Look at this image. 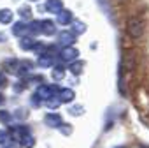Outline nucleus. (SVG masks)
Here are the masks:
<instances>
[{
    "instance_id": "nucleus-15",
    "label": "nucleus",
    "mask_w": 149,
    "mask_h": 148,
    "mask_svg": "<svg viewBox=\"0 0 149 148\" xmlns=\"http://www.w3.org/2000/svg\"><path fill=\"white\" fill-rule=\"evenodd\" d=\"M72 32L76 34V35H77V34H84V32H86V25H84L83 21L74 20V21H72Z\"/></svg>"
},
{
    "instance_id": "nucleus-10",
    "label": "nucleus",
    "mask_w": 149,
    "mask_h": 148,
    "mask_svg": "<svg viewBox=\"0 0 149 148\" xmlns=\"http://www.w3.org/2000/svg\"><path fill=\"white\" fill-rule=\"evenodd\" d=\"M123 65L126 67V70H133V67H135V53H133V51L125 53V56H123Z\"/></svg>"
},
{
    "instance_id": "nucleus-22",
    "label": "nucleus",
    "mask_w": 149,
    "mask_h": 148,
    "mask_svg": "<svg viewBox=\"0 0 149 148\" xmlns=\"http://www.w3.org/2000/svg\"><path fill=\"white\" fill-rule=\"evenodd\" d=\"M11 118H13V116H11L7 111H0V120H2V122H6V123H7Z\"/></svg>"
},
{
    "instance_id": "nucleus-4",
    "label": "nucleus",
    "mask_w": 149,
    "mask_h": 148,
    "mask_svg": "<svg viewBox=\"0 0 149 148\" xmlns=\"http://www.w3.org/2000/svg\"><path fill=\"white\" fill-rule=\"evenodd\" d=\"M40 101H49L51 97H54V88L49 87V85H40L37 88V94H35Z\"/></svg>"
},
{
    "instance_id": "nucleus-1",
    "label": "nucleus",
    "mask_w": 149,
    "mask_h": 148,
    "mask_svg": "<svg viewBox=\"0 0 149 148\" xmlns=\"http://www.w3.org/2000/svg\"><path fill=\"white\" fill-rule=\"evenodd\" d=\"M126 30H128V35L132 39H140L144 35V23L139 18H130L128 25H126Z\"/></svg>"
},
{
    "instance_id": "nucleus-21",
    "label": "nucleus",
    "mask_w": 149,
    "mask_h": 148,
    "mask_svg": "<svg viewBox=\"0 0 149 148\" xmlns=\"http://www.w3.org/2000/svg\"><path fill=\"white\" fill-rule=\"evenodd\" d=\"M83 111H84L83 106H74V108H70V113H72V115H76V116L83 115Z\"/></svg>"
},
{
    "instance_id": "nucleus-9",
    "label": "nucleus",
    "mask_w": 149,
    "mask_h": 148,
    "mask_svg": "<svg viewBox=\"0 0 149 148\" xmlns=\"http://www.w3.org/2000/svg\"><path fill=\"white\" fill-rule=\"evenodd\" d=\"M58 99H60V102H72L76 99V94H74L72 88H61L58 92Z\"/></svg>"
},
{
    "instance_id": "nucleus-3",
    "label": "nucleus",
    "mask_w": 149,
    "mask_h": 148,
    "mask_svg": "<svg viewBox=\"0 0 149 148\" xmlns=\"http://www.w3.org/2000/svg\"><path fill=\"white\" fill-rule=\"evenodd\" d=\"M79 56V51L74 48V46H67V48H63L61 51H60V58L63 60V62H74Z\"/></svg>"
},
{
    "instance_id": "nucleus-11",
    "label": "nucleus",
    "mask_w": 149,
    "mask_h": 148,
    "mask_svg": "<svg viewBox=\"0 0 149 148\" xmlns=\"http://www.w3.org/2000/svg\"><path fill=\"white\" fill-rule=\"evenodd\" d=\"M54 23L53 21H49V20H44V21H40V34H44V35H51V34H54Z\"/></svg>"
},
{
    "instance_id": "nucleus-7",
    "label": "nucleus",
    "mask_w": 149,
    "mask_h": 148,
    "mask_svg": "<svg viewBox=\"0 0 149 148\" xmlns=\"http://www.w3.org/2000/svg\"><path fill=\"white\" fill-rule=\"evenodd\" d=\"M44 122H46V125H49V127H61V125H63L61 116H60L58 113H47V115L44 116Z\"/></svg>"
},
{
    "instance_id": "nucleus-25",
    "label": "nucleus",
    "mask_w": 149,
    "mask_h": 148,
    "mask_svg": "<svg viewBox=\"0 0 149 148\" xmlns=\"http://www.w3.org/2000/svg\"><path fill=\"white\" fill-rule=\"evenodd\" d=\"M4 81H6V80H4V76H2V74H0V87L4 85Z\"/></svg>"
},
{
    "instance_id": "nucleus-6",
    "label": "nucleus",
    "mask_w": 149,
    "mask_h": 148,
    "mask_svg": "<svg viewBox=\"0 0 149 148\" xmlns=\"http://www.w3.org/2000/svg\"><path fill=\"white\" fill-rule=\"evenodd\" d=\"M13 34L16 35V37H26V34H30V28H28V25L26 23H23V21H18V23H14L13 25Z\"/></svg>"
},
{
    "instance_id": "nucleus-26",
    "label": "nucleus",
    "mask_w": 149,
    "mask_h": 148,
    "mask_svg": "<svg viewBox=\"0 0 149 148\" xmlns=\"http://www.w3.org/2000/svg\"><path fill=\"white\" fill-rule=\"evenodd\" d=\"M4 101H6V99H4V95H2V94H0V106H2V104H4Z\"/></svg>"
},
{
    "instance_id": "nucleus-16",
    "label": "nucleus",
    "mask_w": 149,
    "mask_h": 148,
    "mask_svg": "<svg viewBox=\"0 0 149 148\" xmlns=\"http://www.w3.org/2000/svg\"><path fill=\"white\" fill-rule=\"evenodd\" d=\"M39 65H40V67H53V58H51V55L42 53V55L39 56Z\"/></svg>"
},
{
    "instance_id": "nucleus-29",
    "label": "nucleus",
    "mask_w": 149,
    "mask_h": 148,
    "mask_svg": "<svg viewBox=\"0 0 149 148\" xmlns=\"http://www.w3.org/2000/svg\"><path fill=\"white\" fill-rule=\"evenodd\" d=\"M30 2H37V0H30Z\"/></svg>"
},
{
    "instance_id": "nucleus-27",
    "label": "nucleus",
    "mask_w": 149,
    "mask_h": 148,
    "mask_svg": "<svg viewBox=\"0 0 149 148\" xmlns=\"http://www.w3.org/2000/svg\"><path fill=\"white\" fill-rule=\"evenodd\" d=\"M6 41V37H4V34H0V42H4Z\"/></svg>"
},
{
    "instance_id": "nucleus-17",
    "label": "nucleus",
    "mask_w": 149,
    "mask_h": 148,
    "mask_svg": "<svg viewBox=\"0 0 149 148\" xmlns=\"http://www.w3.org/2000/svg\"><path fill=\"white\" fill-rule=\"evenodd\" d=\"M68 69H70V72H72V74H76V76H77V74H81V72H83V62H72Z\"/></svg>"
},
{
    "instance_id": "nucleus-24",
    "label": "nucleus",
    "mask_w": 149,
    "mask_h": 148,
    "mask_svg": "<svg viewBox=\"0 0 149 148\" xmlns=\"http://www.w3.org/2000/svg\"><path fill=\"white\" fill-rule=\"evenodd\" d=\"M61 130H63V134H70V132H72L70 127H63V125H61Z\"/></svg>"
},
{
    "instance_id": "nucleus-2",
    "label": "nucleus",
    "mask_w": 149,
    "mask_h": 148,
    "mask_svg": "<svg viewBox=\"0 0 149 148\" xmlns=\"http://www.w3.org/2000/svg\"><path fill=\"white\" fill-rule=\"evenodd\" d=\"M58 42H60L63 48L72 46L74 42H76V34H74L72 30H70V32H68V30H63V32L58 34Z\"/></svg>"
},
{
    "instance_id": "nucleus-12",
    "label": "nucleus",
    "mask_w": 149,
    "mask_h": 148,
    "mask_svg": "<svg viewBox=\"0 0 149 148\" xmlns=\"http://www.w3.org/2000/svg\"><path fill=\"white\" fill-rule=\"evenodd\" d=\"M13 18H14V14H13L11 9H0V23L2 25L13 23Z\"/></svg>"
},
{
    "instance_id": "nucleus-5",
    "label": "nucleus",
    "mask_w": 149,
    "mask_h": 148,
    "mask_svg": "<svg viewBox=\"0 0 149 148\" xmlns=\"http://www.w3.org/2000/svg\"><path fill=\"white\" fill-rule=\"evenodd\" d=\"M74 21V16H72V11H67V9H61L58 14H56V23L58 25H70Z\"/></svg>"
},
{
    "instance_id": "nucleus-13",
    "label": "nucleus",
    "mask_w": 149,
    "mask_h": 148,
    "mask_svg": "<svg viewBox=\"0 0 149 148\" xmlns=\"http://www.w3.org/2000/svg\"><path fill=\"white\" fill-rule=\"evenodd\" d=\"M51 76H53L54 81H61V80L65 78V69H63L61 65H54V67H53V72H51Z\"/></svg>"
},
{
    "instance_id": "nucleus-23",
    "label": "nucleus",
    "mask_w": 149,
    "mask_h": 148,
    "mask_svg": "<svg viewBox=\"0 0 149 148\" xmlns=\"http://www.w3.org/2000/svg\"><path fill=\"white\" fill-rule=\"evenodd\" d=\"M7 141V132L6 130H0V144Z\"/></svg>"
},
{
    "instance_id": "nucleus-20",
    "label": "nucleus",
    "mask_w": 149,
    "mask_h": 148,
    "mask_svg": "<svg viewBox=\"0 0 149 148\" xmlns=\"http://www.w3.org/2000/svg\"><path fill=\"white\" fill-rule=\"evenodd\" d=\"M60 104H61V102H60V99H58V97H56V99H54V97H51V99L47 101V106H49L51 109H56Z\"/></svg>"
},
{
    "instance_id": "nucleus-19",
    "label": "nucleus",
    "mask_w": 149,
    "mask_h": 148,
    "mask_svg": "<svg viewBox=\"0 0 149 148\" xmlns=\"http://www.w3.org/2000/svg\"><path fill=\"white\" fill-rule=\"evenodd\" d=\"M19 16H21L23 20H30V18H32V9H30V7H21V9H19Z\"/></svg>"
},
{
    "instance_id": "nucleus-8",
    "label": "nucleus",
    "mask_w": 149,
    "mask_h": 148,
    "mask_svg": "<svg viewBox=\"0 0 149 148\" xmlns=\"http://www.w3.org/2000/svg\"><path fill=\"white\" fill-rule=\"evenodd\" d=\"M63 9V2L61 0H47L46 2V11L51 14H58Z\"/></svg>"
},
{
    "instance_id": "nucleus-14",
    "label": "nucleus",
    "mask_w": 149,
    "mask_h": 148,
    "mask_svg": "<svg viewBox=\"0 0 149 148\" xmlns=\"http://www.w3.org/2000/svg\"><path fill=\"white\" fill-rule=\"evenodd\" d=\"M33 144H35V139H33L30 134H25V136L19 139V146H23V148H33Z\"/></svg>"
},
{
    "instance_id": "nucleus-18",
    "label": "nucleus",
    "mask_w": 149,
    "mask_h": 148,
    "mask_svg": "<svg viewBox=\"0 0 149 148\" xmlns=\"http://www.w3.org/2000/svg\"><path fill=\"white\" fill-rule=\"evenodd\" d=\"M19 44H21V48H23V49H32V48L35 46V42H33V39H30V37H23Z\"/></svg>"
},
{
    "instance_id": "nucleus-28",
    "label": "nucleus",
    "mask_w": 149,
    "mask_h": 148,
    "mask_svg": "<svg viewBox=\"0 0 149 148\" xmlns=\"http://www.w3.org/2000/svg\"><path fill=\"white\" fill-rule=\"evenodd\" d=\"M116 148H126V146H116Z\"/></svg>"
}]
</instances>
